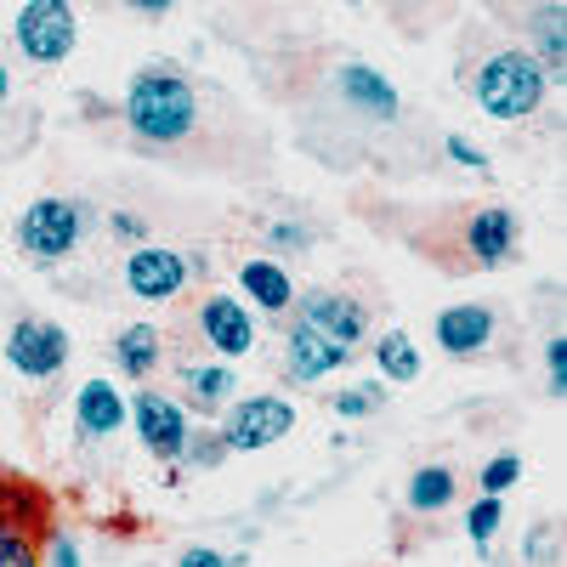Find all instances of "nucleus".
<instances>
[{
	"instance_id": "obj_4",
	"label": "nucleus",
	"mask_w": 567,
	"mask_h": 567,
	"mask_svg": "<svg viewBox=\"0 0 567 567\" xmlns=\"http://www.w3.org/2000/svg\"><path fill=\"white\" fill-rule=\"evenodd\" d=\"M12 45L34 63V69H52L63 63L74 45H80V18L69 0H29V7H18L12 18Z\"/></svg>"
},
{
	"instance_id": "obj_10",
	"label": "nucleus",
	"mask_w": 567,
	"mask_h": 567,
	"mask_svg": "<svg viewBox=\"0 0 567 567\" xmlns=\"http://www.w3.org/2000/svg\"><path fill=\"white\" fill-rule=\"evenodd\" d=\"M301 323L318 329L323 341H336L341 352H358L369 341V307L358 296H347V290H307Z\"/></svg>"
},
{
	"instance_id": "obj_7",
	"label": "nucleus",
	"mask_w": 567,
	"mask_h": 567,
	"mask_svg": "<svg viewBox=\"0 0 567 567\" xmlns=\"http://www.w3.org/2000/svg\"><path fill=\"white\" fill-rule=\"evenodd\" d=\"M131 425H136V437H142V449L148 454H159V460H182V449H187V409H182V398H171V392H154V386H142L131 403Z\"/></svg>"
},
{
	"instance_id": "obj_35",
	"label": "nucleus",
	"mask_w": 567,
	"mask_h": 567,
	"mask_svg": "<svg viewBox=\"0 0 567 567\" xmlns=\"http://www.w3.org/2000/svg\"><path fill=\"white\" fill-rule=\"evenodd\" d=\"M7 97H12V69L0 63V109H7Z\"/></svg>"
},
{
	"instance_id": "obj_11",
	"label": "nucleus",
	"mask_w": 567,
	"mask_h": 567,
	"mask_svg": "<svg viewBox=\"0 0 567 567\" xmlns=\"http://www.w3.org/2000/svg\"><path fill=\"white\" fill-rule=\"evenodd\" d=\"M460 245H465L471 267H505L516 256V245H523V221H516V210H505V205H483V210H471Z\"/></svg>"
},
{
	"instance_id": "obj_19",
	"label": "nucleus",
	"mask_w": 567,
	"mask_h": 567,
	"mask_svg": "<svg viewBox=\"0 0 567 567\" xmlns=\"http://www.w3.org/2000/svg\"><path fill=\"white\" fill-rule=\"evenodd\" d=\"M454 465H420L414 477H409V488H403V505L414 511V516H437V511H449L454 505Z\"/></svg>"
},
{
	"instance_id": "obj_16",
	"label": "nucleus",
	"mask_w": 567,
	"mask_h": 567,
	"mask_svg": "<svg viewBox=\"0 0 567 567\" xmlns=\"http://www.w3.org/2000/svg\"><path fill=\"white\" fill-rule=\"evenodd\" d=\"M239 290H245V301L261 307L267 318H284V312L296 307V278L284 272V261H272V256L239 261Z\"/></svg>"
},
{
	"instance_id": "obj_31",
	"label": "nucleus",
	"mask_w": 567,
	"mask_h": 567,
	"mask_svg": "<svg viewBox=\"0 0 567 567\" xmlns=\"http://www.w3.org/2000/svg\"><path fill=\"white\" fill-rule=\"evenodd\" d=\"M245 556H221V550H210V545H187L182 556H176V567H239Z\"/></svg>"
},
{
	"instance_id": "obj_25",
	"label": "nucleus",
	"mask_w": 567,
	"mask_h": 567,
	"mask_svg": "<svg viewBox=\"0 0 567 567\" xmlns=\"http://www.w3.org/2000/svg\"><path fill=\"white\" fill-rule=\"evenodd\" d=\"M227 454H233V449H227L221 432H187V449H182V460L194 465V471H216Z\"/></svg>"
},
{
	"instance_id": "obj_23",
	"label": "nucleus",
	"mask_w": 567,
	"mask_h": 567,
	"mask_svg": "<svg viewBox=\"0 0 567 567\" xmlns=\"http://www.w3.org/2000/svg\"><path fill=\"white\" fill-rule=\"evenodd\" d=\"M505 528V499H477L465 511V534H471V545H477V556H488V545H494V534Z\"/></svg>"
},
{
	"instance_id": "obj_30",
	"label": "nucleus",
	"mask_w": 567,
	"mask_h": 567,
	"mask_svg": "<svg viewBox=\"0 0 567 567\" xmlns=\"http://www.w3.org/2000/svg\"><path fill=\"white\" fill-rule=\"evenodd\" d=\"M545 374H550V392L561 398L567 392V341L561 336H550V347H545Z\"/></svg>"
},
{
	"instance_id": "obj_2",
	"label": "nucleus",
	"mask_w": 567,
	"mask_h": 567,
	"mask_svg": "<svg viewBox=\"0 0 567 567\" xmlns=\"http://www.w3.org/2000/svg\"><path fill=\"white\" fill-rule=\"evenodd\" d=\"M471 97L488 120H534L550 97V74L539 69L528 45H499L471 74Z\"/></svg>"
},
{
	"instance_id": "obj_5",
	"label": "nucleus",
	"mask_w": 567,
	"mask_h": 567,
	"mask_svg": "<svg viewBox=\"0 0 567 567\" xmlns=\"http://www.w3.org/2000/svg\"><path fill=\"white\" fill-rule=\"evenodd\" d=\"M296 432V403L290 398H278V392H261V398H233L227 409V425H221V437L233 454H261L272 443H284Z\"/></svg>"
},
{
	"instance_id": "obj_13",
	"label": "nucleus",
	"mask_w": 567,
	"mask_h": 567,
	"mask_svg": "<svg viewBox=\"0 0 567 567\" xmlns=\"http://www.w3.org/2000/svg\"><path fill=\"white\" fill-rule=\"evenodd\" d=\"M347 363H352V352H341L336 341H323L318 329H307L301 318L284 329V374H290L296 386H312V381H323V374H336Z\"/></svg>"
},
{
	"instance_id": "obj_26",
	"label": "nucleus",
	"mask_w": 567,
	"mask_h": 567,
	"mask_svg": "<svg viewBox=\"0 0 567 567\" xmlns=\"http://www.w3.org/2000/svg\"><path fill=\"white\" fill-rule=\"evenodd\" d=\"M516 477H523V454H494V460L483 465V477H477V483H483L488 499H505V488H511Z\"/></svg>"
},
{
	"instance_id": "obj_34",
	"label": "nucleus",
	"mask_w": 567,
	"mask_h": 567,
	"mask_svg": "<svg viewBox=\"0 0 567 567\" xmlns=\"http://www.w3.org/2000/svg\"><path fill=\"white\" fill-rule=\"evenodd\" d=\"M131 12H142V18H165L171 7H165V0H136V7Z\"/></svg>"
},
{
	"instance_id": "obj_1",
	"label": "nucleus",
	"mask_w": 567,
	"mask_h": 567,
	"mask_svg": "<svg viewBox=\"0 0 567 567\" xmlns=\"http://www.w3.org/2000/svg\"><path fill=\"white\" fill-rule=\"evenodd\" d=\"M125 125L136 142H154V148H171V142H187L199 125V91L176 63H148L136 69V80L125 85L120 103Z\"/></svg>"
},
{
	"instance_id": "obj_12",
	"label": "nucleus",
	"mask_w": 567,
	"mask_h": 567,
	"mask_svg": "<svg viewBox=\"0 0 567 567\" xmlns=\"http://www.w3.org/2000/svg\"><path fill=\"white\" fill-rule=\"evenodd\" d=\"M432 336H437V347H443L449 358H483L488 341L499 336V318H494V307H483V301H460V307H443V312H437Z\"/></svg>"
},
{
	"instance_id": "obj_27",
	"label": "nucleus",
	"mask_w": 567,
	"mask_h": 567,
	"mask_svg": "<svg viewBox=\"0 0 567 567\" xmlns=\"http://www.w3.org/2000/svg\"><path fill=\"white\" fill-rule=\"evenodd\" d=\"M523 556H528L534 567H550V561H556V523H539V528H528V539H523Z\"/></svg>"
},
{
	"instance_id": "obj_22",
	"label": "nucleus",
	"mask_w": 567,
	"mask_h": 567,
	"mask_svg": "<svg viewBox=\"0 0 567 567\" xmlns=\"http://www.w3.org/2000/svg\"><path fill=\"white\" fill-rule=\"evenodd\" d=\"M329 409H336L341 420H369V414L386 409V386H381V381H358V386H347V392L329 398Z\"/></svg>"
},
{
	"instance_id": "obj_6",
	"label": "nucleus",
	"mask_w": 567,
	"mask_h": 567,
	"mask_svg": "<svg viewBox=\"0 0 567 567\" xmlns=\"http://www.w3.org/2000/svg\"><path fill=\"white\" fill-rule=\"evenodd\" d=\"M69 329L58 318H18L7 329V363L23 374V381H52V374L69 363Z\"/></svg>"
},
{
	"instance_id": "obj_24",
	"label": "nucleus",
	"mask_w": 567,
	"mask_h": 567,
	"mask_svg": "<svg viewBox=\"0 0 567 567\" xmlns=\"http://www.w3.org/2000/svg\"><path fill=\"white\" fill-rule=\"evenodd\" d=\"M0 567H40V550H34L29 528L7 511H0Z\"/></svg>"
},
{
	"instance_id": "obj_21",
	"label": "nucleus",
	"mask_w": 567,
	"mask_h": 567,
	"mask_svg": "<svg viewBox=\"0 0 567 567\" xmlns=\"http://www.w3.org/2000/svg\"><path fill=\"white\" fill-rule=\"evenodd\" d=\"M534 40H539V52H534L539 69L556 80V74L567 69V12H561V7H539V34H534Z\"/></svg>"
},
{
	"instance_id": "obj_3",
	"label": "nucleus",
	"mask_w": 567,
	"mask_h": 567,
	"mask_svg": "<svg viewBox=\"0 0 567 567\" xmlns=\"http://www.w3.org/2000/svg\"><path fill=\"white\" fill-rule=\"evenodd\" d=\"M91 233V205L85 199H63L45 194L18 216V250L40 267H58L63 256H74V245Z\"/></svg>"
},
{
	"instance_id": "obj_18",
	"label": "nucleus",
	"mask_w": 567,
	"mask_h": 567,
	"mask_svg": "<svg viewBox=\"0 0 567 567\" xmlns=\"http://www.w3.org/2000/svg\"><path fill=\"white\" fill-rule=\"evenodd\" d=\"M114 363L125 381H148V374L165 363V336H159V323H125L120 336H114Z\"/></svg>"
},
{
	"instance_id": "obj_9",
	"label": "nucleus",
	"mask_w": 567,
	"mask_h": 567,
	"mask_svg": "<svg viewBox=\"0 0 567 567\" xmlns=\"http://www.w3.org/2000/svg\"><path fill=\"white\" fill-rule=\"evenodd\" d=\"M194 278V256L165 250V245H136L125 256V290L136 301H176Z\"/></svg>"
},
{
	"instance_id": "obj_29",
	"label": "nucleus",
	"mask_w": 567,
	"mask_h": 567,
	"mask_svg": "<svg viewBox=\"0 0 567 567\" xmlns=\"http://www.w3.org/2000/svg\"><path fill=\"white\" fill-rule=\"evenodd\" d=\"M109 233H114L120 245H142V239H148V221H142L136 210H114L109 216Z\"/></svg>"
},
{
	"instance_id": "obj_33",
	"label": "nucleus",
	"mask_w": 567,
	"mask_h": 567,
	"mask_svg": "<svg viewBox=\"0 0 567 567\" xmlns=\"http://www.w3.org/2000/svg\"><path fill=\"white\" fill-rule=\"evenodd\" d=\"M52 567H80V545L69 534H52Z\"/></svg>"
},
{
	"instance_id": "obj_15",
	"label": "nucleus",
	"mask_w": 567,
	"mask_h": 567,
	"mask_svg": "<svg viewBox=\"0 0 567 567\" xmlns=\"http://www.w3.org/2000/svg\"><path fill=\"white\" fill-rule=\"evenodd\" d=\"M341 97H347V109L369 114L374 125H392V120L403 114L398 85H392L381 69H369V63H347V69H341Z\"/></svg>"
},
{
	"instance_id": "obj_8",
	"label": "nucleus",
	"mask_w": 567,
	"mask_h": 567,
	"mask_svg": "<svg viewBox=\"0 0 567 567\" xmlns=\"http://www.w3.org/2000/svg\"><path fill=\"white\" fill-rule=\"evenodd\" d=\"M194 323H199L205 352H216V363H233V358H245V352L256 347V312H250L239 296L210 290V296L199 301Z\"/></svg>"
},
{
	"instance_id": "obj_17",
	"label": "nucleus",
	"mask_w": 567,
	"mask_h": 567,
	"mask_svg": "<svg viewBox=\"0 0 567 567\" xmlns=\"http://www.w3.org/2000/svg\"><path fill=\"white\" fill-rule=\"evenodd\" d=\"M182 398L194 403V409H205V414L233 409V398H239V374H233V363H216V358L210 363H187L182 369Z\"/></svg>"
},
{
	"instance_id": "obj_14",
	"label": "nucleus",
	"mask_w": 567,
	"mask_h": 567,
	"mask_svg": "<svg viewBox=\"0 0 567 567\" xmlns=\"http://www.w3.org/2000/svg\"><path fill=\"white\" fill-rule=\"evenodd\" d=\"M125 392L114 386V381H85L80 392H74V432L85 437V443H103V437H114V432H125Z\"/></svg>"
},
{
	"instance_id": "obj_32",
	"label": "nucleus",
	"mask_w": 567,
	"mask_h": 567,
	"mask_svg": "<svg viewBox=\"0 0 567 567\" xmlns=\"http://www.w3.org/2000/svg\"><path fill=\"white\" fill-rule=\"evenodd\" d=\"M443 154H449V159H460L465 171H488V154H483V148H471L465 136H443Z\"/></svg>"
},
{
	"instance_id": "obj_20",
	"label": "nucleus",
	"mask_w": 567,
	"mask_h": 567,
	"mask_svg": "<svg viewBox=\"0 0 567 567\" xmlns=\"http://www.w3.org/2000/svg\"><path fill=\"white\" fill-rule=\"evenodd\" d=\"M374 369H381V386L386 381H398V386H414L420 381V347H414V336L409 329H386L381 341H374Z\"/></svg>"
},
{
	"instance_id": "obj_28",
	"label": "nucleus",
	"mask_w": 567,
	"mask_h": 567,
	"mask_svg": "<svg viewBox=\"0 0 567 567\" xmlns=\"http://www.w3.org/2000/svg\"><path fill=\"white\" fill-rule=\"evenodd\" d=\"M261 239H267L272 250H307V245H312V227H301V221H272Z\"/></svg>"
}]
</instances>
